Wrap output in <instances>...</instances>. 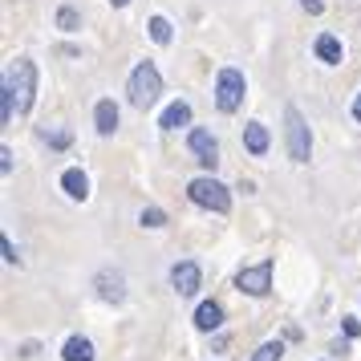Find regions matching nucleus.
Instances as JSON below:
<instances>
[{"label":"nucleus","mask_w":361,"mask_h":361,"mask_svg":"<svg viewBox=\"0 0 361 361\" xmlns=\"http://www.w3.org/2000/svg\"><path fill=\"white\" fill-rule=\"evenodd\" d=\"M4 90L17 98V110H20V114L33 106V98H37V66L29 61V57H17L13 66L4 69Z\"/></svg>","instance_id":"1"},{"label":"nucleus","mask_w":361,"mask_h":361,"mask_svg":"<svg viewBox=\"0 0 361 361\" xmlns=\"http://www.w3.org/2000/svg\"><path fill=\"white\" fill-rule=\"evenodd\" d=\"M130 106L134 110H150L154 102H159V94H163V73L154 69V61H142V66L130 73Z\"/></svg>","instance_id":"2"},{"label":"nucleus","mask_w":361,"mask_h":361,"mask_svg":"<svg viewBox=\"0 0 361 361\" xmlns=\"http://www.w3.org/2000/svg\"><path fill=\"white\" fill-rule=\"evenodd\" d=\"M187 195H191L195 207H207V212H215V215H224L231 207V191L219 179H212V175L191 179V183H187Z\"/></svg>","instance_id":"3"},{"label":"nucleus","mask_w":361,"mask_h":361,"mask_svg":"<svg viewBox=\"0 0 361 361\" xmlns=\"http://www.w3.org/2000/svg\"><path fill=\"white\" fill-rule=\"evenodd\" d=\"M284 138H288V159H293V163H309L312 134H309L305 114H300L296 106H288V110H284Z\"/></svg>","instance_id":"4"},{"label":"nucleus","mask_w":361,"mask_h":361,"mask_svg":"<svg viewBox=\"0 0 361 361\" xmlns=\"http://www.w3.org/2000/svg\"><path fill=\"white\" fill-rule=\"evenodd\" d=\"M244 94H247V82L240 69H219V78H215V106L224 110V114H235L240 106H244Z\"/></svg>","instance_id":"5"},{"label":"nucleus","mask_w":361,"mask_h":361,"mask_svg":"<svg viewBox=\"0 0 361 361\" xmlns=\"http://www.w3.org/2000/svg\"><path fill=\"white\" fill-rule=\"evenodd\" d=\"M235 288H240V293H247V296H268V293H272V260L252 264V268H240Z\"/></svg>","instance_id":"6"},{"label":"nucleus","mask_w":361,"mask_h":361,"mask_svg":"<svg viewBox=\"0 0 361 361\" xmlns=\"http://www.w3.org/2000/svg\"><path fill=\"white\" fill-rule=\"evenodd\" d=\"M171 288L179 296H195L199 288H203V272H199V264L195 260H183L171 268Z\"/></svg>","instance_id":"7"},{"label":"nucleus","mask_w":361,"mask_h":361,"mask_svg":"<svg viewBox=\"0 0 361 361\" xmlns=\"http://www.w3.org/2000/svg\"><path fill=\"white\" fill-rule=\"evenodd\" d=\"M187 147H191V154H195L207 171H215V163H219V142H215L212 134H207V130H191Z\"/></svg>","instance_id":"8"},{"label":"nucleus","mask_w":361,"mask_h":361,"mask_svg":"<svg viewBox=\"0 0 361 361\" xmlns=\"http://www.w3.org/2000/svg\"><path fill=\"white\" fill-rule=\"evenodd\" d=\"M98 296L118 305V300L126 296V276H122V272H98Z\"/></svg>","instance_id":"9"},{"label":"nucleus","mask_w":361,"mask_h":361,"mask_svg":"<svg viewBox=\"0 0 361 361\" xmlns=\"http://www.w3.org/2000/svg\"><path fill=\"white\" fill-rule=\"evenodd\" d=\"M219 325H224V309H219L215 300H203L195 309V329L199 333H215Z\"/></svg>","instance_id":"10"},{"label":"nucleus","mask_w":361,"mask_h":361,"mask_svg":"<svg viewBox=\"0 0 361 361\" xmlns=\"http://www.w3.org/2000/svg\"><path fill=\"white\" fill-rule=\"evenodd\" d=\"M312 49H317V57H321L325 66H341V57H345V45H341V41H337L333 33H321Z\"/></svg>","instance_id":"11"},{"label":"nucleus","mask_w":361,"mask_h":361,"mask_svg":"<svg viewBox=\"0 0 361 361\" xmlns=\"http://www.w3.org/2000/svg\"><path fill=\"white\" fill-rule=\"evenodd\" d=\"M268 142H272V138H268V126H264V122H247V126H244L247 154H256V159H260L264 150H268Z\"/></svg>","instance_id":"12"},{"label":"nucleus","mask_w":361,"mask_h":361,"mask_svg":"<svg viewBox=\"0 0 361 361\" xmlns=\"http://www.w3.org/2000/svg\"><path fill=\"white\" fill-rule=\"evenodd\" d=\"M94 126H98V134H114L118 130V106L110 98H102L98 106H94Z\"/></svg>","instance_id":"13"},{"label":"nucleus","mask_w":361,"mask_h":361,"mask_svg":"<svg viewBox=\"0 0 361 361\" xmlns=\"http://www.w3.org/2000/svg\"><path fill=\"white\" fill-rule=\"evenodd\" d=\"M61 187H66L69 199H85V195H90V179H85L82 166H69L66 175H61Z\"/></svg>","instance_id":"14"},{"label":"nucleus","mask_w":361,"mask_h":361,"mask_svg":"<svg viewBox=\"0 0 361 361\" xmlns=\"http://www.w3.org/2000/svg\"><path fill=\"white\" fill-rule=\"evenodd\" d=\"M187 122H191V106H187V102H171V106L163 110V118H159L163 130H179V126H187Z\"/></svg>","instance_id":"15"},{"label":"nucleus","mask_w":361,"mask_h":361,"mask_svg":"<svg viewBox=\"0 0 361 361\" xmlns=\"http://www.w3.org/2000/svg\"><path fill=\"white\" fill-rule=\"evenodd\" d=\"M61 357L66 361H94V345L85 341V337H69L66 349H61Z\"/></svg>","instance_id":"16"},{"label":"nucleus","mask_w":361,"mask_h":361,"mask_svg":"<svg viewBox=\"0 0 361 361\" xmlns=\"http://www.w3.org/2000/svg\"><path fill=\"white\" fill-rule=\"evenodd\" d=\"M41 138H45V142H49L53 150H66L69 142H73V134L61 130V126H41Z\"/></svg>","instance_id":"17"},{"label":"nucleus","mask_w":361,"mask_h":361,"mask_svg":"<svg viewBox=\"0 0 361 361\" xmlns=\"http://www.w3.org/2000/svg\"><path fill=\"white\" fill-rule=\"evenodd\" d=\"M150 41H154V45H171V20L166 17H150Z\"/></svg>","instance_id":"18"},{"label":"nucleus","mask_w":361,"mask_h":361,"mask_svg":"<svg viewBox=\"0 0 361 361\" xmlns=\"http://www.w3.org/2000/svg\"><path fill=\"white\" fill-rule=\"evenodd\" d=\"M280 353H284V345L280 341H264L256 353H252V361H280Z\"/></svg>","instance_id":"19"},{"label":"nucleus","mask_w":361,"mask_h":361,"mask_svg":"<svg viewBox=\"0 0 361 361\" xmlns=\"http://www.w3.org/2000/svg\"><path fill=\"white\" fill-rule=\"evenodd\" d=\"M138 224H142V228H163V224H166V212H163V207H142Z\"/></svg>","instance_id":"20"},{"label":"nucleus","mask_w":361,"mask_h":361,"mask_svg":"<svg viewBox=\"0 0 361 361\" xmlns=\"http://www.w3.org/2000/svg\"><path fill=\"white\" fill-rule=\"evenodd\" d=\"M57 29H66V33H78V29H82V17H78L73 8H61V13H57Z\"/></svg>","instance_id":"21"},{"label":"nucleus","mask_w":361,"mask_h":361,"mask_svg":"<svg viewBox=\"0 0 361 361\" xmlns=\"http://www.w3.org/2000/svg\"><path fill=\"white\" fill-rule=\"evenodd\" d=\"M0 252H4V260H8V264H17V260H20L17 247H13V240H8V235H0Z\"/></svg>","instance_id":"22"},{"label":"nucleus","mask_w":361,"mask_h":361,"mask_svg":"<svg viewBox=\"0 0 361 361\" xmlns=\"http://www.w3.org/2000/svg\"><path fill=\"white\" fill-rule=\"evenodd\" d=\"M0 171H4V175H13V150H8V147H0Z\"/></svg>","instance_id":"23"},{"label":"nucleus","mask_w":361,"mask_h":361,"mask_svg":"<svg viewBox=\"0 0 361 361\" xmlns=\"http://www.w3.org/2000/svg\"><path fill=\"white\" fill-rule=\"evenodd\" d=\"M361 333V321L357 317H345V337H357Z\"/></svg>","instance_id":"24"},{"label":"nucleus","mask_w":361,"mask_h":361,"mask_svg":"<svg viewBox=\"0 0 361 361\" xmlns=\"http://www.w3.org/2000/svg\"><path fill=\"white\" fill-rule=\"evenodd\" d=\"M300 4H305V13H312V17L325 13V0H300Z\"/></svg>","instance_id":"25"},{"label":"nucleus","mask_w":361,"mask_h":361,"mask_svg":"<svg viewBox=\"0 0 361 361\" xmlns=\"http://www.w3.org/2000/svg\"><path fill=\"white\" fill-rule=\"evenodd\" d=\"M353 118L361 122V94H357V102H353Z\"/></svg>","instance_id":"26"},{"label":"nucleus","mask_w":361,"mask_h":361,"mask_svg":"<svg viewBox=\"0 0 361 361\" xmlns=\"http://www.w3.org/2000/svg\"><path fill=\"white\" fill-rule=\"evenodd\" d=\"M110 4H114V8H126V4H130V0H110Z\"/></svg>","instance_id":"27"}]
</instances>
